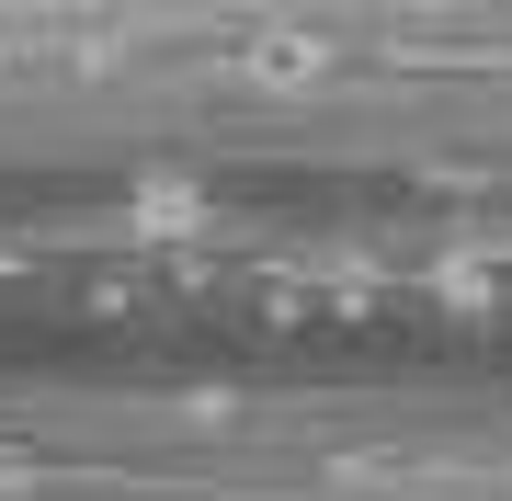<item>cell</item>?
Returning <instances> with one entry per match:
<instances>
[{"label": "cell", "instance_id": "cell-1", "mask_svg": "<svg viewBox=\"0 0 512 501\" xmlns=\"http://www.w3.org/2000/svg\"><path fill=\"white\" fill-rule=\"evenodd\" d=\"M330 69H342V46H330L319 23H262V35L239 46V80H251V92H319Z\"/></svg>", "mask_w": 512, "mask_h": 501}, {"label": "cell", "instance_id": "cell-2", "mask_svg": "<svg viewBox=\"0 0 512 501\" xmlns=\"http://www.w3.org/2000/svg\"><path fill=\"white\" fill-rule=\"evenodd\" d=\"M137 217H148V228H183V217H194V194H183V183H148V194H137Z\"/></svg>", "mask_w": 512, "mask_h": 501}]
</instances>
